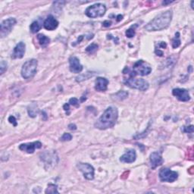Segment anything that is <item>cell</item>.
<instances>
[{
    "label": "cell",
    "instance_id": "obj_1",
    "mask_svg": "<svg viewBox=\"0 0 194 194\" xmlns=\"http://www.w3.org/2000/svg\"><path fill=\"white\" fill-rule=\"evenodd\" d=\"M172 19V12L166 11L162 12L145 26L147 31H158L165 29L169 26Z\"/></svg>",
    "mask_w": 194,
    "mask_h": 194
},
{
    "label": "cell",
    "instance_id": "obj_2",
    "mask_svg": "<svg viewBox=\"0 0 194 194\" xmlns=\"http://www.w3.org/2000/svg\"><path fill=\"white\" fill-rule=\"evenodd\" d=\"M118 117V109L115 107H108L95 123V127L100 130L111 128L115 124Z\"/></svg>",
    "mask_w": 194,
    "mask_h": 194
},
{
    "label": "cell",
    "instance_id": "obj_3",
    "mask_svg": "<svg viewBox=\"0 0 194 194\" xmlns=\"http://www.w3.org/2000/svg\"><path fill=\"white\" fill-rule=\"evenodd\" d=\"M37 60L33 59L26 61L21 68V76L24 79H31L35 76L37 71Z\"/></svg>",
    "mask_w": 194,
    "mask_h": 194
},
{
    "label": "cell",
    "instance_id": "obj_4",
    "mask_svg": "<svg viewBox=\"0 0 194 194\" xmlns=\"http://www.w3.org/2000/svg\"><path fill=\"white\" fill-rule=\"evenodd\" d=\"M152 71V68L148 63L145 62L143 60H139L134 64L133 71L128 73L130 77H135L136 75L146 76L149 75Z\"/></svg>",
    "mask_w": 194,
    "mask_h": 194
},
{
    "label": "cell",
    "instance_id": "obj_5",
    "mask_svg": "<svg viewBox=\"0 0 194 194\" xmlns=\"http://www.w3.org/2000/svg\"><path fill=\"white\" fill-rule=\"evenodd\" d=\"M105 12H106V8H105V5L102 4V3H97V4L89 6L85 11V14L89 18H96L98 17L103 16Z\"/></svg>",
    "mask_w": 194,
    "mask_h": 194
},
{
    "label": "cell",
    "instance_id": "obj_6",
    "mask_svg": "<svg viewBox=\"0 0 194 194\" xmlns=\"http://www.w3.org/2000/svg\"><path fill=\"white\" fill-rule=\"evenodd\" d=\"M124 83L130 87L139 90L140 91L147 90L149 86V83L146 80L141 78H134V77H130V78L127 79L124 81Z\"/></svg>",
    "mask_w": 194,
    "mask_h": 194
},
{
    "label": "cell",
    "instance_id": "obj_7",
    "mask_svg": "<svg viewBox=\"0 0 194 194\" xmlns=\"http://www.w3.org/2000/svg\"><path fill=\"white\" fill-rule=\"evenodd\" d=\"M159 176L162 182L172 183L178 179V174L176 171H171L169 168H164L160 170Z\"/></svg>",
    "mask_w": 194,
    "mask_h": 194
},
{
    "label": "cell",
    "instance_id": "obj_8",
    "mask_svg": "<svg viewBox=\"0 0 194 194\" xmlns=\"http://www.w3.org/2000/svg\"><path fill=\"white\" fill-rule=\"evenodd\" d=\"M16 19L14 18H8V19L3 20L1 23V29H0V35L2 37L7 36L9 33L12 31L15 25L16 24Z\"/></svg>",
    "mask_w": 194,
    "mask_h": 194
},
{
    "label": "cell",
    "instance_id": "obj_9",
    "mask_svg": "<svg viewBox=\"0 0 194 194\" xmlns=\"http://www.w3.org/2000/svg\"><path fill=\"white\" fill-rule=\"evenodd\" d=\"M78 168L83 174V176L87 180H93L94 178V168L91 165L87 163H79Z\"/></svg>",
    "mask_w": 194,
    "mask_h": 194
},
{
    "label": "cell",
    "instance_id": "obj_10",
    "mask_svg": "<svg viewBox=\"0 0 194 194\" xmlns=\"http://www.w3.org/2000/svg\"><path fill=\"white\" fill-rule=\"evenodd\" d=\"M41 147H42V143L39 141L23 143V144H20L19 146V149L20 150L27 152V153H34L36 149H40Z\"/></svg>",
    "mask_w": 194,
    "mask_h": 194
},
{
    "label": "cell",
    "instance_id": "obj_11",
    "mask_svg": "<svg viewBox=\"0 0 194 194\" xmlns=\"http://www.w3.org/2000/svg\"><path fill=\"white\" fill-rule=\"evenodd\" d=\"M172 94L178 100L181 101V102H188L190 99L189 92L185 89L176 88L172 90Z\"/></svg>",
    "mask_w": 194,
    "mask_h": 194
},
{
    "label": "cell",
    "instance_id": "obj_12",
    "mask_svg": "<svg viewBox=\"0 0 194 194\" xmlns=\"http://www.w3.org/2000/svg\"><path fill=\"white\" fill-rule=\"evenodd\" d=\"M69 64H70V71L73 73H80L83 70V66L80 64V60L75 56H71L69 58Z\"/></svg>",
    "mask_w": 194,
    "mask_h": 194
},
{
    "label": "cell",
    "instance_id": "obj_13",
    "mask_svg": "<svg viewBox=\"0 0 194 194\" xmlns=\"http://www.w3.org/2000/svg\"><path fill=\"white\" fill-rule=\"evenodd\" d=\"M137 154L134 149H128L120 158V161L121 162H124V163H132V162H135Z\"/></svg>",
    "mask_w": 194,
    "mask_h": 194
},
{
    "label": "cell",
    "instance_id": "obj_14",
    "mask_svg": "<svg viewBox=\"0 0 194 194\" xmlns=\"http://www.w3.org/2000/svg\"><path fill=\"white\" fill-rule=\"evenodd\" d=\"M58 26V21L53 15H49L46 18V19L44 20L43 27L45 29L48 31H53L56 29Z\"/></svg>",
    "mask_w": 194,
    "mask_h": 194
},
{
    "label": "cell",
    "instance_id": "obj_15",
    "mask_svg": "<svg viewBox=\"0 0 194 194\" xmlns=\"http://www.w3.org/2000/svg\"><path fill=\"white\" fill-rule=\"evenodd\" d=\"M25 48L26 46L23 42H20L19 43L17 44L16 46L14 49L13 53L12 55V58H23L24 55L25 53Z\"/></svg>",
    "mask_w": 194,
    "mask_h": 194
},
{
    "label": "cell",
    "instance_id": "obj_16",
    "mask_svg": "<svg viewBox=\"0 0 194 194\" xmlns=\"http://www.w3.org/2000/svg\"><path fill=\"white\" fill-rule=\"evenodd\" d=\"M163 163V159H162L161 153L159 152H154L150 155V164L152 168H156V167L159 166Z\"/></svg>",
    "mask_w": 194,
    "mask_h": 194
},
{
    "label": "cell",
    "instance_id": "obj_17",
    "mask_svg": "<svg viewBox=\"0 0 194 194\" xmlns=\"http://www.w3.org/2000/svg\"><path fill=\"white\" fill-rule=\"evenodd\" d=\"M108 80L104 78H97L95 82V89L99 92H104L107 90Z\"/></svg>",
    "mask_w": 194,
    "mask_h": 194
},
{
    "label": "cell",
    "instance_id": "obj_18",
    "mask_svg": "<svg viewBox=\"0 0 194 194\" xmlns=\"http://www.w3.org/2000/svg\"><path fill=\"white\" fill-rule=\"evenodd\" d=\"M28 114L29 116L31 118H35L37 116V115L38 114V108H37V105L35 103H33L31 105H29L28 107Z\"/></svg>",
    "mask_w": 194,
    "mask_h": 194
},
{
    "label": "cell",
    "instance_id": "obj_19",
    "mask_svg": "<svg viewBox=\"0 0 194 194\" xmlns=\"http://www.w3.org/2000/svg\"><path fill=\"white\" fill-rule=\"evenodd\" d=\"M37 39H38L39 44L42 47H46V46H48L50 42V39L47 37L46 36L43 35V34H38L37 35Z\"/></svg>",
    "mask_w": 194,
    "mask_h": 194
},
{
    "label": "cell",
    "instance_id": "obj_20",
    "mask_svg": "<svg viewBox=\"0 0 194 194\" xmlns=\"http://www.w3.org/2000/svg\"><path fill=\"white\" fill-rule=\"evenodd\" d=\"M30 28H31V31L33 34H36V33H37L40 30L41 25L38 21H34L31 24Z\"/></svg>",
    "mask_w": 194,
    "mask_h": 194
},
{
    "label": "cell",
    "instance_id": "obj_21",
    "mask_svg": "<svg viewBox=\"0 0 194 194\" xmlns=\"http://www.w3.org/2000/svg\"><path fill=\"white\" fill-rule=\"evenodd\" d=\"M181 39H180V34L178 32L175 34V37L172 40V47L174 49L178 48V47H179L181 46Z\"/></svg>",
    "mask_w": 194,
    "mask_h": 194
},
{
    "label": "cell",
    "instance_id": "obj_22",
    "mask_svg": "<svg viewBox=\"0 0 194 194\" xmlns=\"http://www.w3.org/2000/svg\"><path fill=\"white\" fill-rule=\"evenodd\" d=\"M98 49V45L97 44L95 43H93L91 45H90L89 46L86 47V53H90V54H92V53H95L96 51Z\"/></svg>",
    "mask_w": 194,
    "mask_h": 194
},
{
    "label": "cell",
    "instance_id": "obj_23",
    "mask_svg": "<svg viewBox=\"0 0 194 194\" xmlns=\"http://www.w3.org/2000/svg\"><path fill=\"white\" fill-rule=\"evenodd\" d=\"M46 193H58V191L57 190V187H56V185H54V184H49V185L48 186V188L46 189V190L45 192Z\"/></svg>",
    "mask_w": 194,
    "mask_h": 194
},
{
    "label": "cell",
    "instance_id": "obj_24",
    "mask_svg": "<svg viewBox=\"0 0 194 194\" xmlns=\"http://www.w3.org/2000/svg\"><path fill=\"white\" fill-rule=\"evenodd\" d=\"M127 96H128V93L125 92V91H120L119 93H118L116 94L115 97H116V99H120V100H122V99H126V98L127 97Z\"/></svg>",
    "mask_w": 194,
    "mask_h": 194
},
{
    "label": "cell",
    "instance_id": "obj_25",
    "mask_svg": "<svg viewBox=\"0 0 194 194\" xmlns=\"http://www.w3.org/2000/svg\"><path fill=\"white\" fill-rule=\"evenodd\" d=\"M135 35V29L134 28V27H131L130 28H129L128 30H127L126 31V36L128 38H132V37H134Z\"/></svg>",
    "mask_w": 194,
    "mask_h": 194
},
{
    "label": "cell",
    "instance_id": "obj_26",
    "mask_svg": "<svg viewBox=\"0 0 194 194\" xmlns=\"http://www.w3.org/2000/svg\"><path fill=\"white\" fill-rule=\"evenodd\" d=\"M69 104L71 105H74V106L77 107L78 108L80 106V104H79V101L77 98H71V99L69 100Z\"/></svg>",
    "mask_w": 194,
    "mask_h": 194
},
{
    "label": "cell",
    "instance_id": "obj_27",
    "mask_svg": "<svg viewBox=\"0 0 194 194\" xmlns=\"http://www.w3.org/2000/svg\"><path fill=\"white\" fill-rule=\"evenodd\" d=\"M7 70V63L5 61H2L1 64H0V71H1V75H3L4 72Z\"/></svg>",
    "mask_w": 194,
    "mask_h": 194
},
{
    "label": "cell",
    "instance_id": "obj_28",
    "mask_svg": "<svg viewBox=\"0 0 194 194\" xmlns=\"http://www.w3.org/2000/svg\"><path fill=\"white\" fill-rule=\"evenodd\" d=\"M72 139V136L70 134L68 133H64V134L62 135V137H61V141H69Z\"/></svg>",
    "mask_w": 194,
    "mask_h": 194
},
{
    "label": "cell",
    "instance_id": "obj_29",
    "mask_svg": "<svg viewBox=\"0 0 194 194\" xmlns=\"http://www.w3.org/2000/svg\"><path fill=\"white\" fill-rule=\"evenodd\" d=\"M183 131L185 132V133H193V126H187V127H183Z\"/></svg>",
    "mask_w": 194,
    "mask_h": 194
},
{
    "label": "cell",
    "instance_id": "obj_30",
    "mask_svg": "<svg viewBox=\"0 0 194 194\" xmlns=\"http://www.w3.org/2000/svg\"><path fill=\"white\" fill-rule=\"evenodd\" d=\"M9 121L11 123V124H13L14 126H17V121H16V119H15V118L14 116H10L9 118Z\"/></svg>",
    "mask_w": 194,
    "mask_h": 194
},
{
    "label": "cell",
    "instance_id": "obj_31",
    "mask_svg": "<svg viewBox=\"0 0 194 194\" xmlns=\"http://www.w3.org/2000/svg\"><path fill=\"white\" fill-rule=\"evenodd\" d=\"M112 24V22L109 21V20H105V21L103 22V26L104 27H109L110 25Z\"/></svg>",
    "mask_w": 194,
    "mask_h": 194
},
{
    "label": "cell",
    "instance_id": "obj_32",
    "mask_svg": "<svg viewBox=\"0 0 194 194\" xmlns=\"http://www.w3.org/2000/svg\"><path fill=\"white\" fill-rule=\"evenodd\" d=\"M68 127H69V129H70V130H76V129H77L76 125H75V124H69Z\"/></svg>",
    "mask_w": 194,
    "mask_h": 194
},
{
    "label": "cell",
    "instance_id": "obj_33",
    "mask_svg": "<svg viewBox=\"0 0 194 194\" xmlns=\"http://www.w3.org/2000/svg\"><path fill=\"white\" fill-rule=\"evenodd\" d=\"M69 105H70V104L69 103H66L65 105H64V107H63V108H64V110L65 112H68L69 111Z\"/></svg>",
    "mask_w": 194,
    "mask_h": 194
},
{
    "label": "cell",
    "instance_id": "obj_34",
    "mask_svg": "<svg viewBox=\"0 0 194 194\" xmlns=\"http://www.w3.org/2000/svg\"><path fill=\"white\" fill-rule=\"evenodd\" d=\"M156 54H158L157 56H162V55H163V53H162V51H159V50H156Z\"/></svg>",
    "mask_w": 194,
    "mask_h": 194
},
{
    "label": "cell",
    "instance_id": "obj_35",
    "mask_svg": "<svg viewBox=\"0 0 194 194\" xmlns=\"http://www.w3.org/2000/svg\"><path fill=\"white\" fill-rule=\"evenodd\" d=\"M117 18H118V19H117V21H120V20H122L123 16H122V15H119L118 17H117Z\"/></svg>",
    "mask_w": 194,
    "mask_h": 194
}]
</instances>
